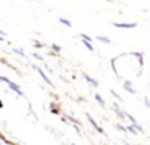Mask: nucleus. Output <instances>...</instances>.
Wrapping results in <instances>:
<instances>
[{
	"label": "nucleus",
	"mask_w": 150,
	"mask_h": 145,
	"mask_svg": "<svg viewBox=\"0 0 150 145\" xmlns=\"http://www.w3.org/2000/svg\"><path fill=\"white\" fill-rule=\"evenodd\" d=\"M0 81H4V82H7L8 84V87H10L11 90H13V92H16L18 95H23V90L20 89V86H18V84H15V82H11L10 79H8V77H4V76H0Z\"/></svg>",
	"instance_id": "obj_1"
},
{
	"label": "nucleus",
	"mask_w": 150,
	"mask_h": 145,
	"mask_svg": "<svg viewBox=\"0 0 150 145\" xmlns=\"http://www.w3.org/2000/svg\"><path fill=\"white\" fill-rule=\"evenodd\" d=\"M113 26L116 29H136L137 28V23H113Z\"/></svg>",
	"instance_id": "obj_2"
},
{
	"label": "nucleus",
	"mask_w": 150,
	"mask_h": 145,
	"mask_svg": "<svg viewBox=\"0 0 150 145\" xmlns=\"http://www.w3.org/2000/svg\"><path fill=\"white\" fill-rule=\"evenodd\" d=\"M86 116H87V121H89V122H91V126H92V127H94V129H95V131H97V132H98V134H105V131H103V129H102V127H100V126H98V124H97V122H95V119H94V118H92V116H91V115H86Z\"/></svg>",
	"instance_id": "obj_3"
},
{
	"label": "nucleus",
	"mask_w": 150,
	"mask_h": 145,
	"mask_svg": "<svg viewBox=\"0 0 150 145\" xmlns=\"http://www.w3.org/2000/svg\"><path fill=\"white\" fill-rule=\"evenodd\" d=\"M123 87H124V89H126L129 93H136V89H134L132 82H131L129 79H124V81H123Z\"/></svg>",
	"instance_id": "obj_4"
},
{
	"label": "nucleus",
	"mask_w": 150,
	"mask_h": 145,
	"mask_svg": "<svg viewBox=\"0 0 150 145\" xmlns=\"http://www.w3.org/2000/svg\"><path fill=\"white\" fill-rule=\"evenodd\" d=\"M82 77H84V79L87 81V82L91 84L92 87H98V81H97V79H94V77H91L89 74H86V73H84V74H82Z\"/></svg>",
	"instance_id": "obj_5"
},
{
	"label": "nucleus",
	"mask_w": 150,
	"mask_h": 145,
	"mask_svg": "<svg viewBox=\"0 0 150 145\" xmlns=\"http://www.w3.org/2000/svg\"><path fill=\"white\" fill-rule=\"evenodd\" d=\"M37 71H39V74H40V77H42V79H44V81H45V82H47V84H49V86H52V87H53V84H52V81H50V79H49V77H47V74H45V73H44V71H42V69H40V68H37Z\"/></svg>",
	"instance_id": "obj_6"
},
{
	"label": "nucleus",
	"mask_w": 150,
	"mask_h": 145,
	"mask_svg": "<svg viewBox=\"0 0 150 145\" xmlns=\"http://www.w3.org/2000/svg\"><path fill=\"white\" fill-rule=\"evenodd\" d=\"M95 39H97L98 42H102V44H107V45H110V44H111V40L107 37V35H97Z\"/></svg>",
	"instance_id": "obj_7"
},
{
	"label": "nucleus",
	"mask_w": 150,
	"mask_h": 145,
	"mask_svg": "<svg viewBox=\"0 0 150 145\" xmlns=\"http://www.w3.org/2000/svg\"><path fill=\"white\" fill-rule=\"evenodd\" d=\"M58 23H62V24H63V26H66V28H73V23L69 21V19L63 18V16H62V18H58Z\"/></svg>",
	"instance_id": "obj_8"
},
{
	"label": "nucleus",
	"mask_w": 150,
	"mask_h": 145,
	"mask_svg": "<svg viewBox=\"0 0 150 145\" xmlns=\"http://www.w3.org/2000/svg\"><path fill=\"white\" fill-rule=\"evenodd\" d=\"M126 129H127V132H129V134H132V135H136L137 132V126L136 124H129V126H126Z\"/></svg>",
	"instance_id": "obj_9"
},
{
	"label": "nucleus",
	"mask_w": 150,
	"mask_h": 145,
	"mask_svg": "<svg viewBox=\"0 0 150 145\" xmlns=\"http://www.w3.org/2000/svg\"><path fill=\"white\" fill-rule=\"evenodd\" d=\"M115 110H116V115H118V118H121V119H124V118H126V111H123V110H121L118 105H115Z\"/></svg>",
	"instance_id": "obj_10"
},
{
	"label": "nucleus",
	"mask_w": 150,
	"mask_h": 145,
	"mask_svg": "<svg viewBox=\"0 0 150 145\" xmlns=\"http://www.w3.org/2000/svg\"><path fill=\"white\" fill-rule=\"evenodd\" d=\"M95 100L98 102V105H100V106H105V100H103V97H102L100 93H95Z\"/></svg>",
	"instance_id": "obj_11"
},
{
	"label": "nucleus",
	"mask_w": 150,
	"mask_h": 145,
	"mask_svg": "<svg viewBox=\"0 0 150 145\" xmlns=\"http://www.w3.org/2000/svg\"><path fill=\"white\" fill-rule=\"evenodd\" d=\"M79 37H81V40H87V42H92V40H94V39H92L91 35L84 34V32H81V34H79Z\"/></svg>",
	"instance_id": "obj_12"
},
{
	"label": "nucleus",
	"mask_w": 150,
	"mask_h": 145,
	"mask_svg": "<svg viewBox=\"0 0 150 145\" xmlns=\"http://www.w3.org/2000/svg\"><path fill=\"white\" fill-rule=\"evenodd\" d=\"M82 44H84V47L87 48L89 52H94V45H92V42H87V40H82Z\"/></svg>",
	"instance_id": "obj_13"
},
{
	"label": "nucleus",
	"mask_w": 150,
	"mask_h": 145,
	"mask_svg": "<svg viewBox=\"0 0 150 145\" xmlns=\"http://www.w3.org/2000/svg\"><path fill=\"white\" fill-rule=\"evenodd\" d=\"M110 92H111V95H113L115 98L118 100V102H123V98H121V95H120V93L116 92V90H110Z\"/></svg>",
	"instance_id": "obj_14"
},
{
	"label": "nucleus",
	"mask_w": 150,
	"mask_h": 145,
	"mask_svg": "<svg viewBox=\"0 0 150 145\" xmlns=\"http://www.w3.org/2000/svg\"><path fill=\"white\" fill-rule=\"evenodd\" d=\"M116 129H118V131H121L123 134H126V132H127L126 126H123V124H116Z\"/></svg>",
	"instance_id": "obj_15"
},
{
	"label": "nucleus",
	"mask_w": 150,
	"mask_h": 145,
	"mask_svg": "<svg viewBox=\"0 0 150 145\" xmlns=\"http://www.w3.org/2000/svg\"><path fill=\"white\" fill-rule=\"evenodd\" d=\"M144 105H145L147 108H150V100L147 98V97H145V98H144Z\"/></svg>",
	"instance_id": "obj_16"
},
{
	"label": "nucleus",
	"mask_w": 150,
	"mask_h": 145,
	"mask_svg": "<svg viewBox=\"0 0 150 145\" xmlns=\"http://www.w3.org/2000/svg\"><path fill=\"white\" fill-rule=\"evenodd\" d=\"M52 48H53L55 52H60V50H62V47H60V45H57V44H53V45H52Z\"/></svg>",
	"instance_id": "obj_17"
},
{
	"label": "nucleus",
	"mask_w": 150,
	"mask_h": 145,
	"mask_svg": "<svg viewBox=\"0 0 150 145\" xmlns=\"http://www.w3.org/2000/svg\"><path fill=\"white\" fill-rule=\"evenodd\" d=\"M34 47L40 48V47H42V44H40V42H37V40H34Z\"/></svg>",
	"instance_id": "obj_18"
},
{
	"label": "nucleus",
	"mask_w": 150,
	"mask_h": 145,
	"mask_svg": "<svg viewBox=\"0 0 150 145\" xmlns=\"http://www.w3.org/2000/svg\"><path fill=\"white\" fill-rule=\"evenodd\" d=\"M34 58H37V60H42V57H40L39 53H34Z\"/></svg>",
	"instance_id": "obj_19"
},
{
	"label": "nucleus",
	"mask_w": 150,
	"mask_h": 145,
	"mask_svg": "<svg viewBox=\"0 0 150 145\" xmlns=\"http://www.w3.org/2000/svg\"><path fill=\"white\" fill-rule=\"evenodd\" d=\"M2 106H4V103H2V100H0V108H2Z\"/></svg>",
	"instance_id": "obj_20"
},
{
	"label": "nucleus",
	"mask_w": 150,
	"mask_h": 145,
	"mask_svg": "<svg viewBox=\"0 0 150 145\" xmlns=\"http://www.w3.org/2000/svg\"><path fill=\"white\" fill-rule=\"evenodd\" d=\"M126 145H131V144H126Z\"/></svg>",
	"instance_id": "obj_21"
},
{
	"label": "nucleus",
	"mask_w": 150,
	"mask_h": 145,
	"mask_svg": "<svg viewBox=\"0 0 150 145\" xmlns=\"http://www.w3.org/2000/svg\"><path fill=\"white\" fill-rule=\"evenodd\" d=\"M73 145H76V144H73Z\"/></svg>",
	"instance_id": "obj_22"
}]
</instances>
